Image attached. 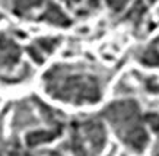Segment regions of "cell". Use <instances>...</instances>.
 <instances>
[{"mask_svg":"<svg viewBox=\"0 0 159 156\" xmlns=\"http://www.w3.org/2000/svg\"><path fill=\"white\" fill-rule=\"evenodd\" d=\"M54 134H47V133H34L28 136V145H38L39 141H48L51 139H54Z\"/></svg>","mask_w":159,"mask_h":156,"instance_id":"cell-1","label":"cell"}]
</instances>
